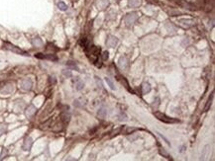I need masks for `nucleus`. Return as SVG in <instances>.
Segmentation results:
<instances>
[{
  "mask_svg": "<svg viewBox=\"0 0 215 161\" xmlns=\"http://www.w3.org/2000/svg\"><path fill=\"white\" fill-rule=\"evenodd\" d=\"M85 52L87 53V57H89V59L91 61H93L94 63L96 62L97 58L99 57L100 54V48H97L95 46H91V47H86L85 48Z\"/></svg>",
  "mask_w": 215,
  "mask_h": 161,
  "instance_id": "nucleus-1",
  "label": "nucleus"
},
{
  "mask_svg": "<svg viewBox=\"0 0 215 161\" xmlns=\"http://www.w3.org/2000/svg\"><path fill=\"white\" fill-rule=\"evenodd\" d=\"M154 115L156 116L157 119L160 120V121L164 122V123H166V124H171V123H176V122H178L176 120L168 117L166 115H165L164 113H161V112H155Z\"/></svg>",
  "mask_w": 215,
  "mask_h": 161,
  "instance_id": "nucleus-2",
  "label": "nucleus"
},
{
  "mask_svg": "<svg viewBox=\"0 0 215 161\" xmlns=\"http://www.w3.org/2000/svg\"><path fill=\"white\" fill-rule=\"evenodd\" d=\"M4 47L7 49H9V51H11V52H15V53H19V54H23V56H27V52H25L23 49H21V48H19L18 47H16V46H14V44H10V43H4Z\"/></svg>",
  "mask_w": 215,
  "mask_h": 161,
  "instance_id": "nucleus-3",
  "label": "nucleus"
},
{
  "mask_svg": "<svg viewBox=\"0 0 215 161\" xmlns=\"http://www.w3.org/2000/svg\"><path fill=\"white\" fill-rule=\"evenodd\" d=\"M138 19V14L137 13H129V14H127L125 16V18H124V20H125V23L127 26H132V25L135 23V21Z\"/></svg>",
  "mask_w": 215,
  "mask_h": 161,
  "instance_id": "nucleus-4",
  "label": "nucleus"
},
{
  "mask_svg": "<svg viewBox=\"0 0 215 161\" xmlns=\"http://www.w3.org/2000/svg\"><path fill=\"white\" fill-rule=\"evenodd\" d=\"M118 65L123 70H127V69L129 68V65H130L129 59L126 57H121L119 58V61H118Z\"/></svg>",
  "mask_w": 215,
  "mask_h": 161,
  "instance_id": "nucleus-5",
  "label": "nucleus"
},
{
  "mask_svg": "<svg viewBox=\"0 0 215 161\" xmlns=\"http://www.w3.org/2000/svg\"><path fill=\"white\" fill-rule=\"evenodd\" d=\"M118 44V39L114 36H108L106 39V46L109 48H115Z\"/></svg>",
  "mask_w": 215,
  "mask_h": 161,
  "instance_id": "nucleus-6",
  "label": "nucleus"
},
{
  "mask_svg": "<svg viewBox=\"0 0 215 161\" xmlns=\"http://www.w3.org/2000/svg\"><path fill=\"white\" fill-rule=\"evenodd\" d=\"M33 86V82L31 79H24V80L21 82V88L25 90V91H29L30 89L32 88Z\"/></svg>",
  "mask_w": 215,
  "mask_h": 161,
  "instance_id": "nucleus-7",
  "label": "nucleus"
},
{
  "mask_svg": "<svg viewBox=\"0 0 215 161\" xmlns=\"http://www.w3.org/2000/svg\"><path fill=\"white\" fill-rule=\"evenodd\" d=\"M32 144H33V139L30 137H27L25 138L24 143H23V149H24L25 151H29V150L31 149V147H32Z\"/></svg>",
  "mask_w": 215,
  "mask_h": 161,
  "instance_id": "nucleus-8",
  "label": "nucleus"
},
{
  "mask_svg": "<svg viewBox=\"0 0 215 161\" xmlns=\"http://www.w3.org/2000/svg\"><path fill=\"white\" fill-rule=\"evenodd\" d=\"M36 57H39V58H46V59H50V61H58V57H56L55 54H46V56H44L43 53H37Z\"/></svg>",
  "mask_w": 215,
  "mask_h": 161,
  "instance_id": "nucleus-9",
  "label": "nucleus"
},
{
  "mask_svg": "<svg viewBox=\"0 0 215 161\" xmlns=\"http://www.w3.org/2000/svg\"><path fill=\"white\" fill-rule=\"evenodd\" d=\"M179 23L184 28H188V27L193 25V20H191V19H181V20L179 21Z\"/></svg>",
  "mask_w": 215,
  "mask_h": 161,
  "instance_id": "nucleus-10",
  "label": "nucleus"
},
{
  "mask_svg": "<svg viewBox=\"0 0 215 161\" xmlns=\"http://www.w3.org/2000/svg\"><path fill=\"white\" fill-rule=\"evenodd\" d=\"M36 107L35 106H33V105H30L28 108H27V110L25 111V114H26V116L28 118H31L32 116H34V114L36 113Z\"/></svg>",
  "mask_w": 215,
  "mask_h": 161,
  "instance_id": "nucleus-11",
  "label": "nucleus"
},
{
  "mask_svg": "<svg viewBox=\"0 0 215 161\" xmlns=\"http://www.w3.org/2000/svg\"><path fill=\"white\" fill-rule=\"evenodd\" d=\"M128 5L132 8H137L141 5V0H129Z\"/></svg>",
  "mask_w": 215,
  "mask_h": 161,
  "instance_id": "nucleus-12",
  "label": "nucleus"
},
{
  "mask_svg": "<svg viewBox=\"0 0 215 161\" xmlns=\"http://www.w3.org/2000/svg\"><path fill=\"white\" fill-rule=\"evenodd\" d=\"M106 115H107V109L105 107H101L100 109L98 110V117L100 119H104L106 117Z\"/></svg>",
  "mask_w": 215,
  "mask_h": 161,
  "instance_id": "nucleus-13",
  "label": "nucleus"
},
{
  "mask_svg": "<svg viewBox=\"0 0 215 161\" xmlns=\"http://www.w3.org/2000/svg\"><path fill=\"white\" fill-rule=\"evenodd\" d=\"M32 44L34 47H37V48L43 47V42H42V40H41L40 38H35V39H33Z\"/></svg>",
  "mask_w": 215,
  "mask_h": 161,
  "instance_id": "nucleus-14",
  "label": "nucleus"
},
{
  "mask_svg": "<svg viewBox=\"0 0 215 161\" xmlns=\"http://www.w3.org/2000/svg\"><path fill=\"white\" fill-rule=\"evenodd\" d=\"M151 91V85L148 83V82H145V83H143L142 85V92L143 94H147V93H149Z\"/></svg>",
  "mask_w": 215,
  "mask_h": 161,
  "instance_id": "nucleus-15",
  "label": "nucleus"
},
{
  "mask_svg": "<svg viewBox=\"0 0 215 161\" xmlns=\"http://www.w3.org/2000/svg\"><path fill=\"white\" fill-rule=\"evenodd\" d=\"M13 89H14V88H13V85L12 84H8V85H6L4 88L1 90V92L4 93V94H9V93L12 92Z\"/></svg>",
  "mask_w": 215,
  "mask_h": 161,
  "instance_id": "nucleus-16",
  "label": "nucleus"
},
{
  "mask_svg": "<svg viewBox=\"0 0 215 161\" xmlns=\"http://www.w3.org/2000/svg\"><path fill=\"white\" fill-rule=\"evenodd\" d=\"M74 82H75V88H77V90H81L84 87V83L80 79H77V81H74Z\"/></svg>",
  "mask_w": 215,
  "mask_h": 161,
  "instance_id": "nucleus-17",
  "label": "nucleus"
},
{
  "mask_svg": "<svg viewBox=\"0 0 215 161\" xmlns=\"http://www.w3.org/2000/svg\"><path fill=\"white\" fill-rule=\"evenodd\" d=\"M108 5V0H100L98 2V8L100 7V9H104Z\"/></svg>",
  "mask_w": 215,
  "mask_h": 161,
  "instance_id": "nucleus-18",
  "label": "nucleus"
},
{
  "mask_svg": "<svg viewBox=\"0 0 215 161\" xmlns=\"http://www.w3.org/2000/svg\"><path fill=\"white\" fill-rule=\"evenodd\" d=\"M213 94H214V92L211 93V96L209 97V99H208V101H207L206 106H205V108H204V110H205V111H208V109H209V107L211 106V103H212V99H213V96H214Z\"/></svg>",
  "mask_w": 215,
  "mask_h": 161,
  "instance_id": "nucleus-19",
  "label": "nucleus"
},
{
  "mask_svg": "<svg viewBox=\"0 0 215 161\" xmlns=\"http://www.w3.org/2000/svg\"><path fill=\"white\" fill-rule=\"evenodd\" d=\"M166 29L169 31V32H173V33H175V28L173 26V24H170V22H166Z\"/></svg>",
  "mask_w": 215,
  "mask_h": 161,
  "instance_id": "nucleus-20",
  "label": "nucleus"
},
{
  "mask_svg": "<svg viewBox=\"0 0 215 161\" xmlns=\"http://www.w3.org/2000/svg\"><path fill=\"white\" fill-rule=\"evenodd\" d=\"M58 7H59V9L60 10H61V11H65L66 9H68V5L65 4V2H59L58 3Z\"/></svg>",
  "mask_w": 215,
  "mask_h": 161,
  "instance_id": "nucleus-21",
  "label": "nucleus"
},
{
  "mask_svg": "<svg viewBox=\"0 0 215 161\" xmlns=\"http://www.w3.org/2000/svg\"><path fill=\"white\" fill-rule=\"evenodd\" d=\"M66 65H68L69 67H70V68L77 69V71H79V69H78V67H77V65L75 64V62H73V61H68V62H66Z\"/></svg>",
  "mask_w": 215,
  "mask_h": 161,
  "instance_id": "nucleus-22",
  "label": "nucleus"
},
{
  "mask_svg": "<svg viewBox=\"0 0 215 161\" xmlns=\"http://www.w3.org/2000/svg\"><path fill=\"white\" fill-rule=\"evenodd\" d=\"M105 81H106V83L108 84V86H109V87H110L111 89H112V90H114V89H115V86H114L113 82L111 81V79H110V78H108V77H106V78H105Z\"/></svg>",
  "mask_w": 215,
  "mask_h": 161,
  "instance_id": "nucleus-23",
  "label": "nucleus"
},
{
  "mask_svg": "<svg viewBox=\"0 0 215 161\" xmlns=\"http://www.w3.org/2000/svg\"><path fill=\"white\" fill-rule=\"evenodd\" d=\"M128 119H127V116H126L125 114L121 113L120 115H119V121H127Z\"/></svg>",
  "mask_w": 215,
  "mask_h": 161,
  "instance_id": "nucleus-24",
  "label": "nucleus"
},
{
  "mask_svg": "<svg viewBox=\"0 0 215 161\" xmlns=\"http://www.w3.org/2000/svg\"><path fill=\"white\" fill-rule=\"evenodd\" d=\"M63 74H64L65 77H69V78L71 77V75H73L71 72H70V70H64V71H63Z\"/></svg>",
  "mask_w": 215,
  "mask_h": 161,
  "instance_id": "nucleus-25",
  "label": "nucleus"
},
{
  "mask_svg": "<svg viewBox=\"0 0 215 161\" xmlns=\"http://www.w3.org/2000/svg\"><path fill=\"white\" fill-rule=\"evenodd\" d=\"M108 54H109V53H108V52H103V53H102V59H103V61H107V59H108V57H109Z\"/></svg>",
  "mask_w": 215,
  "mask_h": 161,
  "instance_id": "nucleus-26",
  "label": "nucleus"
},
{
  "mask_svg": "<svg viewBox=\"0 0 215 161\" xmlns=\"http://www.w3.org/2000/svg\"><path fill=\"white\" fill-rule=\"evenodd\" d=\"M5 132H6V127H5V125H1V127H0V135L3 134Z\"/></svg>",
  "mask_w": 215,
  "mask_h": 161,
  "instance_id": "nucleus-27",
  "label": "nucleus"
},
{
  "mask_svg": "<svg viewBox=\"0 0 215 161\" xmlns=\"http://www.w3.org/2000/svg\"><path fill=\"white\" fill-rule=\"evenodd\" d=\"M6 152H7V151H6V149L3 148V151H2V153L0 154V159H2V158H3V155H5V154H6Z\"/></svg>",
  "mask_w": 215,
  "mask_h": 161,
  "instance_id": "nucleus-28",
  "label": "nucleus"
},
{
  "mask_svg": "<svg viewBox=\"0 0 215 161\" xmlns=\"http://www.w3.org/2000/svg\"><path fill=\"white\" fill-rule=\"evenodd\" d=\"M147 1L152 3V4H158V0H147Z\"/></svg>",
  "mask_w": 215,
  "mask_h": 161,
  "instance_id": "nucleus-29",
  "label": "nucleus"
},
{
  "mask_svg": "<svg viewBox=\"0 0 215 161\" xmlns=\"http://www.w3.org/2000/svg\"><path fill=\"white\" fill-rule=\"evenodd\" d=\"M135 128H127V133H130V132H134L135 130Z\"/></svg>",
  "mask_w": 215,
  "mask_h": 161,
  "instance_id": "nucleus-30",
  "label": "nucleus"
},
{
  "mask_svg": "<svg viewBox=\"0 0 215 161\" xmlns=\"http://www.w3.org/2000/svg\"><path fill=\"white\" fill-rule=\"evenodd\" d=\"M117 1H118V0H117Z\"/></svg>",
  "mask_w": 215,
  "mask_h": 161,
  "instance_id": "nucleus-31",
  "label": "nucleus"
}]
</instances>
